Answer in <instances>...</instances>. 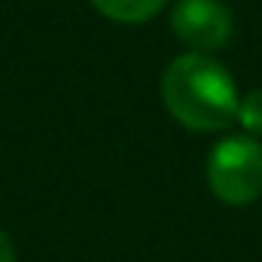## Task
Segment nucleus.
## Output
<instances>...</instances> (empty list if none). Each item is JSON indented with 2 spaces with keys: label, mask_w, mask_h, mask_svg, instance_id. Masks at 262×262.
Listing matches in <instances>:
<instances>
[{
  "label": "nucleus",
  "mask_w": 262,
  "mask_h": 262,
  "mask_svg": "<svg viewBox=\"0 0 262 262\" xmlns=\"http://www.w3.org/2000/svg\"><path fill=\"white\" fill-rule=\"evenodd\" d=\"M162 104L165 110L195 134L226 131L238 122V85L226 64L204 52H183L162 73Z\"/></svg>",
  "instance_id": "obj_1"
},
{
  "label": "nucleus",
  "mask_w": 262,
  "mask_h": 262,
  "mask_svg": "<svg viewBox=\"0 0 262 262\" xmlns=\"http://www.w3.org/2000/svg\"><path fill=\"white\" fill-rule=\"evenodd\" d=\"M0 262H15V244L3 229H0Z\"/></svg>",
  "instance_id": "obj_6"
},
{
  "label": "nucleus",
  "mask_w": 262,
  "mask_h": 262,
  "mask_svg": "<svg viewBox=\"0 0 262 262\" xmlns=\"http://www.w3.org/2000/svg\"><path fill=\"white\" fill-rule=\"evenodd\" d=\"M98 15L116 25H143L156 18L168 0H89Z\"/></svg>",
  "instance_id": "obj_4"
},
{
  "label": "nucleus",
  "mask_w": 262,
  "mask_h": 262,
  "mask_svg": "<svg viewBox=\"0 0 262 262\" xmlns=\"http://www.w3.org/2000/svg\"><path fill=\"white\" fill-rule=\"evenodd\" d=\"M171 31L189 52H216L235 34V15L223 0H177L171 6Z\"/></svg>",
  "instance_id": "obj_3"
},
{
  "label": "nucleus",
  "mask_w": 262,
  "mask_h": 262,
  "mask_svg": "<svg viewBox=\"0 0 262 262\" xmlns=\"http://www.w3.org/2000/svg\"><path fill=\"white\" fill-rule=\"evenodd\" d=\"M207 189L229 207L253 204L262 195V143L250 134H229L207 152Z\"/></svg>",
  "instance_id": "obj_2"
},
{
  "label": "nucleus",
  "mask_w": 262,
  "mask_h": 262,
  "mask_svg": "<svg viewBox=\"0 0 262 262\" xmlns=\"http://www.w3.org/2000/svg\"><path fill=\"white\" fill-rule=\"evenodd\" d=\"M238 125L250 137H262V89H253L238 104Z\"/></svg>",
  "instance_id": "obj_5"
}]
</instances>
